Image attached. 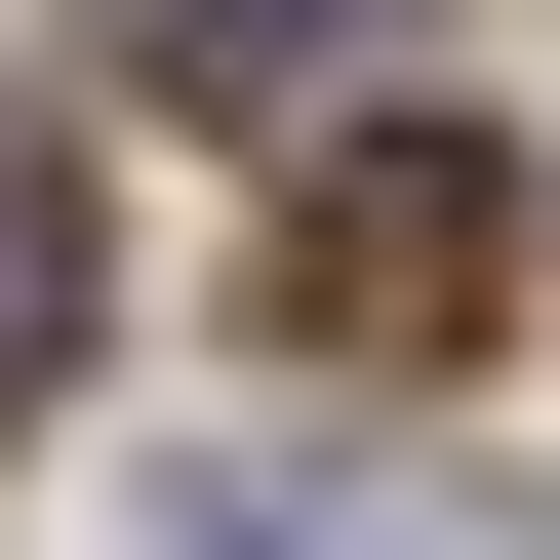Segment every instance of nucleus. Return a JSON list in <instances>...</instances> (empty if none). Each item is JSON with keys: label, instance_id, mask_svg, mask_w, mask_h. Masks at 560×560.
Here are the masks:
<instances>
[{"label": "nucleus", "instance_id": "nucleus-1", "mask_svg": "<svg viewBox=\"0 0 560 560\" xmlns=\"http://www.w3.org/2000/svg\"><path fill=\"white\" fill-rule=\"evenodd\" d=\"M480 280H521V161H441V120H361V161H320V320H361V361H441Z\"/></svg>", "mask_w": 560, "mask_h": 560}, {"label": "nucleus", "instance_id": "nucleus-2", "mask_svg": "<svg viewBox=\"0 0 560 560\" xmlns=\"http://www.w3.org/2000/svg\"><path fill=\"white\" fill-rule=\"evenodd\" d=\"M40 361H81V120L0 81V400H40Z\"/></svg>", "mask_w": 560, "mask_h": 560}]
</instances>
